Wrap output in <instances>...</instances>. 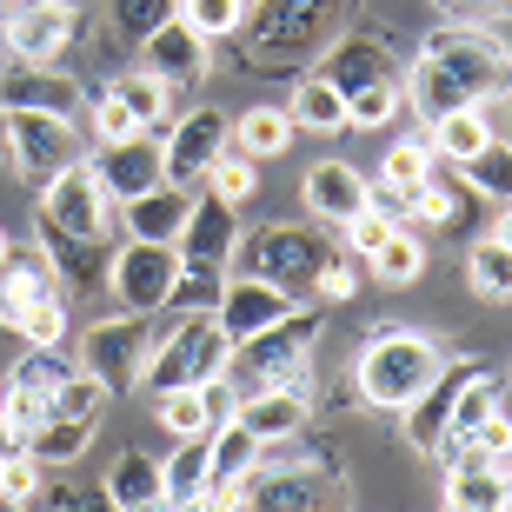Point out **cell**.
I'll use <instances>...</instances> for the list:
<instances>
[{
  "label": "cell",
  "mask_w": 512,
  "mask_h": 512,
  "mask_svg": "<svg viewBox=\"0 0 512 512\" xmlns=\"http://www.w3.org/2000/svg\"><path fill=\"white\" fill-rule=\"evenodd\" d=\"M0 473H7V453H0Z\"/></svg>",
  "instance_id": "57"
},
{
  "label": "cell",
  "mask_w": 512,
  "mask_h": 512,
  "mask_svg": "<svg viewBox=\"0 0 512 512\" xmlns=\"http://www.w3.org/2000/svg\"><path fill=\"white\" fill-rule=\"evenodd\" d=\"M220 286H227V273H220V266L180 260L173 293H167V306H160V313H213V306H220Z\"/></svg>",
  "instance_id": "38"
},
{
  "label": "cell",
  "mask_w": 512,
  "mask_h": 512,
  "mask_svg": "<svg viewBox=\"0 0 512 512\" xmlns=\"http://www.w3.org/2000/svg\"><path fill=\"white\" fill-rule=\"evenodd\" d=\"M40 220H54L60 233H80V240H107V233H114V200L100 193L94 167L74 160L67 173H54V180L40 187Z\"/></svg>",
  "instance_id": "12"
},
{
  "label": "cell",
  "mask_w": 512,
  "mask_h": 512,
  "mask_svg": "<svg viewBox=\"0 0 512 512\" xmlns=\"http://www.w3.org/2000/svg\"><path fill=\"white\" fill-rule=\"evenodd\" d=\"M466 273H473L479 300H506V293H512V227H506V220L466 253Z\"/></svg>",
  "instance_id": "35"
},
{
  "label": "cell",
  "mask_w": 512,
  "mask_h": 512,
  "mask_svg": "<svg viewBox=\"0 0 512 512\" xmlns=\"http://www.w3.org/2000/svg\"><path fill=\"white\" fill-rule=\"evenodd\" d=\"M233 120L220 107H193V114H173L167 120V140H160V180L167 187H193V180H207V167L220 160L227 147Z\"/></svg>",
  "instance_id": "11"
},
{
  "label": "cell",
  "mask_w": 512,
  "mask_h": 512,
  "mask_svg": "<svg viewBox=\"0 0 512 512\" xmlns=\"http://www.w3.org/2000/svg\"><path fill=\"white\" fill-rule=\"evenodd\" d=\"M493 413H506V380H493V366H479L473 380H466V393L453 399V419H446V439H439V453H446V446H459V439L473 433V426H486Z\"/></svg>",
  "instance_id": "31"
},
{
  "label": "cell",
  "mask_w": 512,
  "mask_h": 512,
  "mask_svg": "<svg viewBox=\"0 0 512 512\" xmlns=\"http://www.w3.org/2000/svg\"><path fill=\"white\" fill-rule=\"evenodd\" d=\"M187 207L193 193L187 187H160L140 193V200H127V207H114V220L127 227V240H153V247H180V233H187Z\"/></svg>",
  "instance_id": "21"
},
{
  "label": "cell",
  "mask_w": 512,
  "mask_h": 512,
  "mask_svg": "<svg viewBox=\"0 0 512 512\" xmlns=\"http://www.w3.org/2000/svg\"><path fill=\"white\" fill-rule=\"evenodd\" d=\"M54 512H114V499L100 493V486H60Z\"/></svg>",
  "instance_id": "53"
},
{
  "label": "cell",
  "mask_w": 512,
  "mask_h": 512,
  "mask_svg": "<svg viewBox=\"0 0 512 512\" xmlns=\"http://www.w3.org/2000/svg\"><path fill=\"white\" fill-rule=\"evenodd\" d=\"M260 459H266V446L247 433V426H240V419H220V426L207 433V466H213V479H247Z\"/></svg>",
  "instance_id": "36"
},
{
  "label": "cell",
  "mask_w": 512,
  "mask_h": 512,
  "mask_svg": "<svg viewBox=\"0 0 512 512\" xmlns=\"http://www.w3.org/2000/svg\"><path fill=\"white\" fill-rule=\"evenodd\" d=\"M34 247L47 253V266L60 273V286H87V280H107V253H100V240H80V233H60L54 220H40Z\"/></svg>",
  "instance_id": "27"
},
{
  "label": "cell",
  "mask_w": 512,
  "mask_h": 512,
  "mask_svg": "<svg viewBox=\"0 0 512 512\" xmlns=\"http://www.w3.org/2000/svg\"><path fill=\"white\" fill-rule=\"evenodd\" d=\"M153 413L160 426L180 439H207L220 426V380L213 386H173V393H153Z\"/></svg>",
  "instance_id": "28"
},
{
  "label": "cell",
  "mask_w": 512,
  "mask_h": 512,
  "mask_svg": "<svg viewBox=\"0 0 512 512\" xmlns=\"http://www.w3.org/2000/svg\"><path fill=\"white\" fill-rule=\"evenodd\" d=\"M74 380V360H67V346H27L14 360V373H7V393L14 399H34V406H47L54 413V393Z\"/></svg>",
  "instance_id": "26"
},
{
  "label": "cell",
  "mask_w": 512,
  "mask_h": 512,
  "mask_svg": "<svg viewBox=\"0 0 512 512\" xmlns=\"http://www.w3.org/2000/svg\"><path fill=\"white\" fill-rule=\"evenodd\" d=\"M446 499L473 512H506L512 486H506V459H473V466H446Z\"/></svg>",
  "instance_id": "29"
},
{
  "label": "cell",
  "mask_w": 512,
  "mask_h": 512,
  "mask_svg": "<svg viewBox=\"0 0 512 512\" xmlns=\"http://www.w3.org/2000/svg\"><path fill=\"white\" fill-rule=\"evenodd\" d=\"M114 20H120V34L147 40L160 20H173V0H114Z\"/></svg>",
  "instance_id": "50"
},
{
  "label": "cell",
  "mask_w": 512,
  "mask_h": 512,
  "mask_svg": "<svg viewBox=\"0 0 512 512\" xmlns=\"http://www.w3.org/2000/svg\"><path fill=\"white\" fill-rule=\"evenodd\" d=\"M439 353L426 333H413V326H386V333H373L366 340V353H360V399L366 406H380V413H399V406H413L419 399V386L439 373Z\"/></svg>",
  "instance_id": "5"
},
{
  "label": "cell",
  "mask_w": 512,
  "mask_h": 512,
  "mask_svg": "<svg viewBox=\"0 0 512 512\" xmlns=\"http://www.w3.org/2000/svg\"><path fill=\"white\" fill-rule=\"evenodd\" d=\"M114 94L127 100V114L140 120V127H147V133H153V127H167V120H173V114H167L173 87H167V80H160V74H147V67H140V74H120V80H114Z\"/></svg>",
  "instance_id": "42"
},
{
  "label": "cell",
  "mask_w": 512,
  "mask_h": 512,
  "mask_svg": "<svg viewBox=\"0 0 512 512\" xmlns=\"http://www.w3.org/2000/svg\"><path fill=\"white\" fill-rule=\"evenodd\" d=\"M313 293H320V300H353V293H360L353 253H326V266L313 273Z\"/></svg>",
  "instance_id": "51"
},
{
  "label": "cell",
  "mask_w": 512,
  "mask_h": 512,
  "mask_svg": "<svg viewBox=\"0 0 512 512\" xmlns=\"http://www.w3.org/2000/svg\"><path fill=\"white\" fill-rule=\"evenodd\" d=\"M100 493L114 499V512H167V493H160V459L147 453H120L100 479Z\"/></svg>",
  "instance_id": "25"
},
{
  "label": "cell",
  "mask_w": 512,
  "mask_h": 512,
  "mask_svg": "<svg viewBox=\"0 0 512 512\" xmlns=\"http://www.w3.org/2000/svg\"><path fill=\"white\" fill-rule=\"evenodd\" d=\"M140 47H147V74H160L167 87H187V80L207 74V47H213V40H200L187 20L173 14V20H160Z\"/></svg>",
  "instance_id": "22"
},
{
  "label": "cell",
  "mask_w": 512,
  "mask_h": 512,
  "mask_svg": "<svg viewBox=\"0 0 512 512\" xmlns=\"http://www.w3.org/2000/svg\"><path fill=\"white\" fill-rule=\"evenodd\" d=\"M227 333L213 326V313H173V326H153L140 386L173 393V386H213L227 380Z\"/></svg>",
  "instance_id": "3"
},
{
  "label": "cell",
  "mask_w": 512,
  "mask_h": 512,
  "mask_svg": "<svg viewBox=\"0 0 512 512\" xmlns=\"http://www.w3.org/2000/svg\"><path fill=\"white\" fill-rule=\"evenodd\" d=\"M286 313H293V293L253 280V273H240V280L227 273V286H220V306H213V326L227 333V346H240V340H253L260 326L286 320Z\"/></svg>",
  "instance_id": "16"
},
{
  "label": "cell",
  "mask_w": 512,
  "mask_h": 512,
  "mask_svg": "<svg viewBox=\"0 0 512 512\" xmlns=\"http://www.w3.org/2000/svg\"><path fill=\"white\" fill-rule=\"evenodd\" d=\"M207 439H180V453L160 466V493H167V512H193L200 506V493H207Z\"/></svg>",
  "instance_id": "33"
},
{
  "label": "cell",
  "mask_w": 512,
  "mask_h": 512,
  "mask_svg": "<svg viewBox=\"0 0 512 512\" xmlns=\"http://www.w3.org/2000/svg\"><path fill=\"white\" fill-rule=\"evenodd\" d=\"M366 266H373L380 286H413L419 273H426V240L406 233V227H393V240H386L380 253H366Z\"/></svg>",
  "instance_id": "40"
},
{
  "label": "cell",
  "mask_w": 512,
  "mask_h": 512,
  "mask_svg": "<svg viewBox=\"0 0 512 512\" xmlns=\"http://www.w3.org/2000/svg\"><path fill=\"white\" fill-rule=\"evenodd\" d=\"M0 453H20V433L7 426V413H0Z\"/></svg>",
  "instance_id": "54"
},
{
  "label": "cell",
  "mask_w": 512,
  "mask_h": 512,
  "mask_svg": "<svg viewBox=\"0 0 512 512\" xmlns=\"http://www.w3.org/2000/svg\"><path fill=\"white\" fill-rule=\"evenodd\" d=\"M173 14L187 20L200 40H233L247 20V0H173Z\"/></svg>",
  "instance_id": "44"
},
{
  "label": "cell",
  "mask_w": 512,
  "mask_h": 512,
  "mask_svg": "<svg viewBox=\"0 0 512 512\" xmlns=\"http://www.w3.org/2000/svg\"><path fill=\"white\" fill-rule=\"evenodd\" d=\"M240 512H340L333 486L320 473H306V466H253L240 479Z\"/></svg>",
  "instance_id": "14"
},
{
  "label": "cell",
  "mask_w": 512,
  "mask_h": 512,
  "mask_svg": "<svg viewBox=\"0 0 512 512\" xmlns=\"http://www.w3.org/2000/svg\"><path fill=\"white\" fill-rule=\"evenodd\" d=\"M147 346H153V320L140 313H107L80 333V373H94L107 393H127L140 386V366H147Z\"/></svg>",
  "instance_id": "7"
},
{
  "label": "cell",
  "mask_w": 512,
  "mask_h": 512,
  "mask_svg": "<svg viewBox=\"0 0 512 512\" xmlns=\"http://www.w3.org/2000/svg\"><path fill=\"white\" fill-rule=\"evenodd\" d=\"M340 0H253L240 34H247V67L253 74H280L300 54H313L333 34Z\"/></svg>",
  "instance_id": "4"
},
{
  "label": "cell",
  "mask_w": 512,
  "mask_h": 512,
  "mask_svg": "<svg viewBox=\"0 0 512 512\" xmlns=\"http://www.w3.org/2000/svg\"><path fill=\"white\" fill-rule=\"evenodd\" d=\"M300 200L313 220H326V227H346L360 207H373V180H366L353 160H313L300 180Z\"/></svg>",
  "instance_id": "17"
},
{
  "label": "cell",
  "mask_w": 512,
  "mask_h": 512,
  "mask_svg": "<svg viewBox=\"0 0 512 512\" xmlns=\"http://www.w3.org/2000/svg\"><path fill=\"white\" fill-rule=\"evenodd\" d=\"M479 147H493V133H486V120H479L473 107L426 120V153H433V160H446V167H466Z\"/></svg>",
  "instance_id": "32"
},
{
  "label": "cell",
  "mask_w": 512,
  "mask_h": 512,
  "mask_svg": "<svg viewBox=\"0 0 512 512\" xmlns=\"http://www.w3.org/2000/svg\"><path fill=\"white\" fill-rule=\"evenodd\" d=\"M313 346H320V313H286V320L260 326L253 340H240L227 353V380L260 393V386H286V393L313 399Z\"/></svg>",
  "instance_id": "2"
},
{
  "label": "cell",
  "mask_w": 512,
  "mask_h": 512,
  "mask_svg": "<svg viewBox=\"0 0 512 512\" xmlns=\"http://www.w3.org/2000/svg\"><path fill=\"white\" fill-rule=\"evenodd\" d=\"M173 273H180V247H153V240H127V247L107 260V293H114L120 313H140L153 320L173 293Z\"/></svg>",
  "instance_id": "9"
},
{
  "label": "cell",
  "mask_w": 512,
  "mask_h": 512,
  "mask_svg": "<svg viewBox=\"0 0 512 512\" xmlns=\"http://www.w3.org/2000/svg\"><path fill=\"white\" fill-rule=\"evenodd\" d=\"M233 419H240L260 446H286V439H306L313 399H306V393H286V386H260V393H240Z\"/></svg>",
  "instance_id": "20"
},
{
  "label": "cell",
  "mask_w": 512,
  "mask_h": 512,
  "mask_svg": "<svg viewBox=\"0 0 512 512\" xmlns=\"http://www.w3.org/2000/svg\"><path fill=\"white\" fill-rule=\"evenodd\" d=\"M326 240L313 227H293V220H273V227H260L253 240H240L233 247V260L247 266L253 280L280 286V293H313V273L326 266Z\"/></svg>",
  "instance_id": "6"
},
{
  "label": "cell",
  "mask_w": 512,
  "mask_h": 512,
  "mask_svg": "<svg viewBox=\"0 0 512 512\" xmlns=\"http://www.w3.org/2000/svg\"><path fill=\"white\" fill-rule=\"evenodd\" d=\"M20 446H27L40 466H74V459L94 446V426H80V419H60V413H54L47 426H34V433L20 439Z\"/></svg>",
  "instance_id": "37"
},
{
  "label": "cell",
  "mask_w": 512,
  "mask_h": 512,
  "mask_svg": "<svg viewBox=\"0 0 512 512\" xmlns=\"http://www.w3.org/2000/svg\"><path fill=\"white\" fill-rule=\"evenodd\" d=\"M0 114H60L74 120L87 114V87L60 67H40V60H7L0 67Z\"/></svg>",
  "instance_id": "13"
},
{
  "label": "cell",
  "mask_w": 512,
  "mask_h": 512,
  "mask_svg": "<svg viewBox=\"0 0 512 512\" xmlns=\"http://www.w3.org/2000/svg\"><path fill=\"white\" fill-rule=\"evenodd\" d=\"M100 180V193L114 200V207H127V200H140V193L160 187V140H120V147H100V160H87Z\"/></svg>",
  "instance_id": "18"
},
{
  "label": "cell",
  "mask_w": 512,
  "mask_h": 512,
  "mask_svg": "<svg viewBox=\"0 0 512 512\" xmlns=\"http://www.w3.org/2000/svg\"><path fill=\"white\" fill-rule=\"evenodd\" d=\"M512 153H506V140H493V147H479L466 167H459V180L479 193V200H493V207H506V193H512Z\"/></svg>",
  "instance_id": "43"
},
{
  "label": "cell",
  "mask_w": 512,
  "mask_h": 512,
  "mask_svg": "<svg viewBox=\"0 0 512 512\" xmlns=\"http://www.w3.org/2000/svg\"><path fill=\"white\" fill-rule=\"evenodd\" d=\"M207 193H220L227 207H247L253 193H260V160H247V153L227 140V147H220V160L207 167Z\"/></svg>",
  "instance_id": "41"
},
{
  "label": "cell",
  "mask_w": 512,
  "mask_h": 512,
  "mask_svg": "<svg viewBox=\"0 0 512 512\" xmlns=\"http://www.w3.org/2000/svg\"><path fill=\"white\" fill-rule=\"evenodd\" d=\"M0 133H7V160H14V173L27 187H47L54 173L87 160L74 120H60V114H0Z\"/></svg>",
  "instance_id": "8"
},
{
  "label": "cell",
  "mask_w": 512,
  "mask_h": 512,
  "mask_svg": "<svg viewBox=\"0 0 512 512\" xmlns=\"http://www.w3.org/2000/svg\"><path fill=\"white\" fill-rule=\"evenodd\" d=\"M0 499L7 506H40V459L20 446V453H7V473H0Z\"/></svg>",
  "instance_id": "49"
},
{
  "label": "cell",
  "mask_w": 512,
  "mask_h": 512,
  "mask_svg": "<svg viewBox=\"0 0 512 512\" xmlns=\"http://www.w3.org/2000/svg\"><path fill=\"white\" fill-rule=\"evenodd\" d=\"M87 120H94V133H100V147H120V140H140V133H147V127H140V120L127 114V100H120L114 87H107V94H100L94 107H87Z\"/></svg>",
  "instance_id": "48"
},
{
  "label": "cell",
  "mask_w": 512,
  "mask_h": 512,
  "mask_svg": "<svg viewBox=\"0 0 512 512\" xmlns=\"http://www.w3.org/2000/svg\"><path fill=\"white\" fill-rule=\"evenodd\" d=\"M486 360H473V353H459V360H439V373L426 386H419L413 406H399L406 413V439H413L419 453H439V439H446V419H453V399L466 393V380H473Z\"/></svg>",
  "instance_id": "15"
},
{
  "label": "cell",
  "mask_w": 512,
  "mask_h": 512,
  "mask_svg": "<svg viewBox=\"0 0 512 512\" xmlns=\"http://www.w3.org/2000/svg\"><path fill=\"white\" fill-rule=\"evenodd\" d=\"M393 227H399V220H393L386 207H360V213H353V220L340 227V247H346V253H360V260H366V253H380L386 240H393Z\"/></svg>",
  "instance_id": "47"
},
{
  "label": "cell",
  "mask_w": 512,
  "mask_h": 512,
  "mask_svg": "<svg viewBox=\"0 0 512 512\" xmlns=\"http://www.w3.org/2000/svg\"><path fill=\"white\" fill-rule=\"evenodd\" d=\"M240 207H227L220 193H193L187 207V233H180V260H200V266H233V247H240Z\"/></svg>",
  "instance_id": "19"
},
{
  "label": "cell",
  "mask_w": 512,
  "mask_h": 512,
  "mask_svg": "<svg viewBox=\"0 0 512 512\" xmlns=\"http://www.w3.org/2000/svg\"><path fill=\"white\" fill-rule=\"evenodd\" d=\"M293 133H300V127H293V114H286V107H273V100H260V107H247V114L233 120L227 140L247 153V160H280V153L293 147Z\"/></svg>",
  "instance_id": "30"
},
{
  "label": "cell",
  "mask_w": 512,
  "mask_h": 512,
  "mask_svg": "<svg viewBox=\"0 0 512 512\" xmlns=\"http://www.w3.org/2000/svg\"><path fill=\"white\" fill-rule=\"evenodd\" d=\"M393 114H399V87H393V80H380V87H360V94H346V127H360V133L386 127Z\"/></svg>",
  "instance_id": "46"
},
{
  "label": "cell",
  "mask_w": 512,
  "mask_h": 512,
  "mask_svg": "<svg viewBox=\"0 0 512 512\" xmlns=\"http://www.w3.org/2000/svg\"><path fill=\"white\" fill-rule=\"evenodd\" d=\"M499 87H506V34L499 27H466V20H439L433 34L419 40V60H413V74L399 80V100L419 120H439V114L473 107L479 94H499Z\"/></svg>",
  "instance_id": "1"
},
{
  "label": "cell",
  "mask_w": 512,
  "mask_h": 512,
  "mask_svg": "<svg viewBox=\"0 0 512 512\" xmlns=\"http://www.w3.org/2000/svg\"><path fill=\"white\" fill-rule=\"evenodd\" d=\"M446 20H466V27H499L506 20V0H433Z\"/></svg>",
  "instance_id": "52"
},
{
  "label": "cell",
  "mask_w": 512,
  "mask_h": 512,
  "mask_svg": "<svg viewBox=\"0 0 512 512\" xmlns=\"http://www.w3.org/2000/svg\"><path fill=\"white\" fill-rule=\"evenodd\" d=\"M54 286H60V273L47 266L40 247H7V260H0V326L14 333L20 313H27L34 300H47Z\"/></svg>",
  "instance_id": "23"
},
{
  "label": "cell",
  "mask_w": 512,
  "mask_h": 512,
  "mask_svg": "<svg viewBox=\"0 0 512 512\" xmlns=\"http://www.w3.org/2000/svg\"><path fill=\"white\" fill-rule=\"evenodd\" d=\"M320 80H333L340 94H360V87H380V80H393V67H386V47L373 34H346L326 47V67Z\"/></svg>",
  "instance_id": "24"
},
{
  "label": "cell",
  "mask_w": 512,
  "mask_h": 512,
  "mask_svg": "<svg viewBox=\"0 0 512 512\" xmlns=\"http://www.w3.org/2000/svg\"><path fill=\"white\" fill-rule=\"evenodd\" d=\"M247 7H253V0H247Z\"/></svg>",
  "instance_id": "58"
},
{
  "label": "cell",
  "mask_w": 512,
  "mask_h": 512,
  "mask_svg": "<svg viewBox=\"0 0 512 512\" xmlns=\"http://www.w3.org/2000/svg\"><path fill=\"white\" fill-rule=\"evenodd\" d=\"M74 34H80V14L67 0H0V47H7V60L54 67V54H67Z\"/></svg>",
  "instance_id": "10"
},
{
  "label": "cell",
  "mask_w": 512,
  "mask_h": 512,
  "mask_svg": "<svg viewBox=\"0 0 512 512\" xmlns=\"http://www.w3.org/2000/svg\"><path fill=\"white\" fill-rule=\"evenodd\" d=\"M7 247H14V240H7V227H0V260H7Z\"/></svg>",
  "instance_id": "55"
},
{
  "label": "cell",
  "mask_w": 512,
  "mask_h": 512,
  "mask_svg": "<svg viewBox=\"0 0 512 512\" xmlns=\"http://www.w3.org/2000/svg\"><path fill=\"white\" fill-rule=\"evenodd\" d=\"M27 346H74V313H67V286H54L47 300H34L14 326Z\"/></svg>",
  "instance_id": "39"
},
{
  "label": "cell",
  "mask_w": 512,
  "mask_h": 512,
  "mask_svg": "<svg viewBox=\"0 0 512 512\" xmlns=\"http://www.w3.org/2000/svg\"><path fill=\"white\" fill-rule=\"evenodd\" d=\"M107 399H114V393H107L94 373H80V366H74V380L54 393V413H60V419H80V426H94V419L107 413Z\"/></svg>",
  "instance_id": "45"
},
{
  "label": "cell",
  "mask_w": 512,
  "mask_h": 512,
  "mask_svg": "<svg viewBox=\"0 0 512 512\" xmlns=\"http://www.w3.org/2000/svg\"><path fill=\"white\" fill-rule=\"evenodd\" d=\"M446 512H473V506H453V499H446Z\"/></svg>",
  "instance_id": "56"
},
{
  "label": "cell",
  "mask_w": 512,
  "mask_h": 512,
  "mask_svg": "<svg viewBox=\"0 0 512 512\" xmlns=\"http://www.w3.org/2000/svg\"><path fill=\"white\" fill-rule=\"evenodd\" d=\"M286 114H293V127H306V133H346V94L333 87V80L306 74L300 87H293V100H286Z\"/></svg>",
  "instance_id": "34"
}]
</instances>
